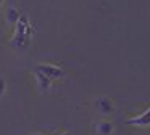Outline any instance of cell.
<instances>
[{
	"instance_id": "6da1fadb",
	"label": "cell",
	"mask_w": 150,
	"mask_h": 135,
	"mask_svg": "<svg viewBox=\"0 0 150 135\" xmlns=\"http://www.w3.org/2000/svg\"><path fill=\"white\" fill-rule=\"evenodd\" d=\"M37 72L44 74V76L47 77V79H60V77H63V71L60 69V68L53 66V64H37L36 68Z\"/></svg>"
},
{
	"instance_id": "7a4b0ae2",
	"label": "cell",
	"mask_w": 150,
	"mask_h": 135,
	"mask_svg": "<svg viewBox=\"0 0 150 135\" xmlns=\"http://www.w3.org/2000/svg\"><path fill=\"white\" fill-rule=\"evenodd\" d=\"M127 124L129 125H137V127H149L150 125V108L147 111H144L142 114L136 116V117L127 119Z\"/></svg>"
},
{
	"instance_id": "3957f363",
	"label": "cell",
	"mask_w": 150,
	"mask_h": 135,
	"mask_svg": "<svg viewBox=\"0 0 150 135\" xmlns=\"http://www.w3.org/2000/svg\"><path fill=\"white\" fill-rule=\"evenodd\" d=\"M95 108L102 112V114H111L113 112V101L110 98H98L95 101Z\"/></svg>"
},
{
	"instance_id": "277c9868",
	"label": "cell",
	"mask_w": 150,
	"mask_h": 135,
	"mask_svg": "<svg viewBox=\"0 0 150 135\" xmlns=\"http://www.w3.org/2000/svg\"><path fill=\"white\" fill-rule=\"evenodd\" d=\"M5 18H7V22L15 24V22L20 21V11H18L16 8H13V6H10V8L7 10V15H5Z\"/></svg>"
},
{
	"instance_id": "5b68a950",
	"label": "cell",
	"mask_w": 150,
	"mask_h": 135,
	"mask_svg": "<svg viewBox=\"0 0 150 135\" xmlns=\"http://www.w3.org/2000/svg\"><path fill=\"white\" fill-rule=\"evenodd\" d=\"M111 132H113V124L111 122H100V124H97L98 135H110Z\"/></svg>"
},
{
	"instance_id": "8992f818",
	"label": "cell",
	"mask_w": 150,
	"mask_h": 135,
	"mask_svg": "<svg viewBox=\"0 0 150 135\" xmlns=\"http://www.w3.org/2000/svg\"><path fill=\"white\" fill-rule=\"evenodd\" d=\"M36 79H37V87H40V89H49V85H50V79H47L44 74H40V72H37L36 71Z\"/></svg>"
},
{
	"instance_id": "52a82bcc",
	"label": "cell",
	"mask_w": 150,
	"mask_h": 135,
	"mask_svg": "<svg viewBox=\"0 0 150 135\" xmlns=\"http://www.w3.org/2000/svg\"><path fill=\"white\" fill-rule=\"evenodd\" d=\"M5 92H7V82L4 77H0V98L5 95Z\"/></svg>"
},
{
	"instance_id": "ba28073f",
	"label": "cell",
	"mask_w": 150,
	"mask_h": 135,
	"mask_svg": "<svg viewBox=\"0 0 150 135\" xmlns=\"http://www.w3.org/2000/svg\"><path fill=\"white\" fill-rule=\"evenodd\" d=\"M62 135H71V134H68V132H63V134Z\"/></svg>"
},
{
	"instance_id": "9c48e42d",
	"label": "cell",
	"mask_w": 150,
	"mask_h": 135,
	"mask_svg": "<svg viewBox=\"0 0 150 135\" xmlns=\"http://www.w3.org/2000/svg\"><path fill=\"white\" fill-rule=\"evenodd\" d=\"M4 2H5V0H0V6H2V5H4Z\"/></svg>"
},
{
	"instance_id": "30bf717a",
	"label": "cell",
	"mask_w": 150,
	"mask_h": 135,
	"mask_svg": "<svg viewBox=\"0 0 150 135\" xmlns=\"http://www.w3.org/2000/svg\"><path fill=\"white\" fill-rule=\"evenodd\" d=\"M34 135H40V134H34Z\"/></svg>"
}]
</instances>
